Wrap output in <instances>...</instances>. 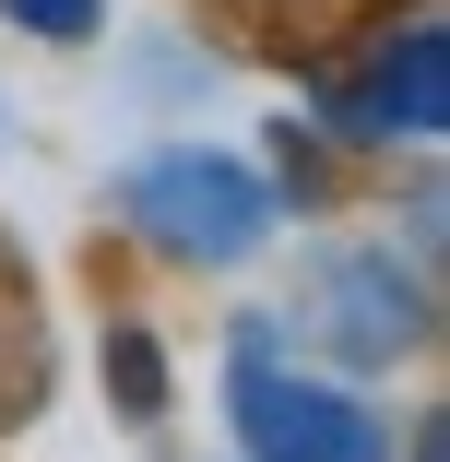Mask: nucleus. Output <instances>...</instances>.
<instances>
[{
    "label": "nucleus",
    "instance_id": "obj_6",
    "mask_svg": "<svg viewBox=\"0 0 450 462\" xmlns=\"http://www.w3.org/2000/svg\"><path fill=\"white\" fill-rule=\"evenodd\" d=\"M0 13H13L24 36H48V48H71V36H96V24H107V0H0Z\"/></svg>",
    "mask_w": 450,
    "mask_h": 462
},
{
    "label": "nucleus",
    "instance_id": "obj_5",
    "mask_svg": "<svg viewBox=\"0 0 450 462\" xmlns=\"http://www.w3.org/2000/svg\"><path fill=\"white\" fill-rule=\"evenodd\" d=\"M107 380H119V403H131V415H154V403H166V367H154V332H131V320L107 332Z\"/></svg>",
    "mask_w": 450,
    "mask_h": 462
},
{
    "label": "nucleus",
    "instance_id": "obj_3",
    "mask_svg": "<svg viewBox=\"0 0 450 462\" xmlns=\"http://www.w3.org/2000/svg\"><path fill=\"white\" fill-rule=\"evenodd\" d=\"M344 119H355V131L438 143V131H450V36H438V24H403L391 48H368V71L344 83Z\"/></svg>",
    "mask_w": 450,
    "mask_h": 462
},
{
    "label": "nucleus",
    "instance_id": "obj_1",
    "mask_svg": "<svg viewBox=\"0 0 450 462\" xmlns=\"http://www.w3.org/2000/svg\"><path fill=\"white\" fill-rule=\"evenodd\" d=\"M119 214L166 249V261H237L273 237V190L237 166V154H202V143H166L119 178Z\"/></svg>",
    "mask_w": 450,
    "mask_h": 462
},
{
    "label": "nucleus",
    "instance_id": "obj_4",
    "mask_svg": "<svg viewBox=\"0 0 450 462\" xmlns=\"http://www.w3.org/2000/svg\"><path fill=\"white\" fill-rule=\"evenodd\" d=\"M332 309H344V356L380 367L415 344V297L391 285V261H332Z\"/></svg>",
    "mask_w": 450,
    "mask_h": 462
},
{
    "label": "nucleus",
    "instance_id": "obj_2",
    "mask_svg": "<svg viewBox=\"0 0 450 462\" xmlns=\"http://www.w3.org/2000/svg\"><path fill=\"white\" fill-rule=\"evenodd\" d=\"M225 427L249 439V462H391V427L355 392L297 380V367H273L261 344L225 367Z\"/></svg>",
    "mask_w": 450,
    "mask_h": 462
}]
</instances>
